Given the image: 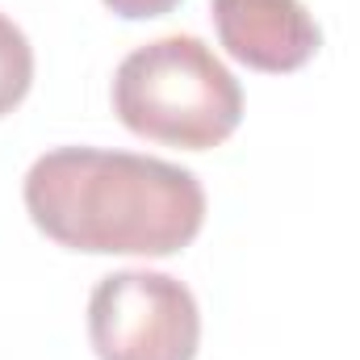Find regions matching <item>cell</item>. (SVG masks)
Masks as SVG:
<instances>
[{
  "label": "cell",
  "instance_id": "6",
  "mask_svg": "<svg viewBox=\"0 0 360 360\" xmlns=\"http://www.w3.org/2000/svg\"><path fill=\"white\" fill-rule=\"evenodd\" d=\"M180 0H105V8L109 13H117V17H126V21H147V17H164V13H172Z\"/></svg>",
  "mask_w": 360,
  "mask_h": 360
},
{
  "label": "cell",
  "instance_id": "3",
  "mask_svg": "<svg viewBox=\"0 0 360 360\" xmlns=\"http://www.w3.org/2000/svg\"><path fill=\"white\" fill-rule=\"evenodd\" d=\"M89 340L96 360H193L201 310L168 272H109L89 297Z\"/></svg>",
  "mask_w": 360,
  "mask_h": 360
},
{
  "label": "cell",
  "instance_id": "5",
  "mask_svg": "<svg viewBox=\"0 0 360 360\" xmlns=\"http://www.w3.org/2000/svg\"><path fill=\"white\" fill-rule=\"evenodd\" d=\"M34 84V46L13 17L0 13V117L13 113Z\"/></svg>",
  "mask_w": 360,
  "mask_h": 360
},
{
  "label": "cell",
  "instance_id": "1",
  "mask_svg": "<svg viewBox=\"0 0 360 360\" xmlns=\"http://www.w3.org/2000/svg\"><path fill=\"white\" fill-rule=\"evenodd\" d=\"M25 210L72 252L176 256L201 235L205 188L188 168L151 155L55 147L25 172Z\"/></svg>",
  "mask_w": 360,
  "mask_h": 360
},
{
  "label": "cell",
  "instance_id": "4",
  "mask_svg": "<svg viewBox=\"0 0 360 360\" xmlns=\"http://www.w3.org/2000/svg\"><path fill=\"white\" fill-rule=\"evenodd\" d=\"M210 8L218 42L252 72H297L323 46L319 21L302 0H210Z\"/></svg>",
  "mask_w": 360,
  "mask_h": 360
},
{
  "label": "cell",
  "instance_id": "2",
  "mask_svg": "<svg viewBox=\"0 0 360 360\" xmlns=\"http://www.w3.org/2000/svg\"><path fill=\"white\" fill-rule=\"evenodd\" d=\"M113 113L139 139L210 151L239 130L243 89L201 38L168 34L117 63Z\"/></svg>",
  "mask_w": 360,
  "mask_h": 360
}]
</instances>
